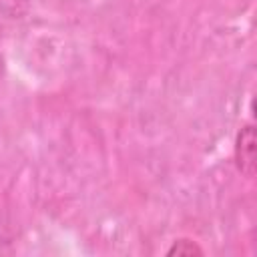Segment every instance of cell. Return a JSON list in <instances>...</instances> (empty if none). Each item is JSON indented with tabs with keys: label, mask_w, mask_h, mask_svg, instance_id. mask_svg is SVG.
<instances>
[{
	"label": "cell",
	"mask_w": 257,
	"mask_h": 257,
	"mask_svg": "<svg viewBox=\"0 0 257 257\" xmlns=\"http://www.w3.org/2000/svg\"><path fill=\"white\" fill-rule=\"evenodd\" d=\"M28 0H0V14L8 18H18L26 12Z\"/></svg>",
	"instance_id": "cell-3"
},
{
	"label": "cell",
	"mask_w": 257,
	"mask_h": 257,
	"mask_svg": "<svg viewBox=\"0 0 257 257\" xmlns=\"http://www.w3.org/2000/svg\"><path fill=\"white\" fill-rule=\"evenodd\" d=\"M167 255H185V257H191V255H203V249L197 245V241L187 239V237H181V239H175L171 243V247L167 249Z\"/></svg>",
	"instance_id": "cell-2"
},
{
	"label": "cell",
	"mask_w": 257,
	"mask_h": 257,
	"mask_svg": "<svg viewBox=\"0 0 257 257\" xmlns=\"http://www.w3.org/2000/svg\"><path fill=\"white\" fill-rule=\"evenodd\" d=\"M8 239H10V233L6 231V225H4V219H2V215H0V243H10Z\"/></svg>",
	"instance_id": "cell-4"
},
{
	"label": "cell",
	"mask_w": 257,
	"mask_h": 257,
	"mask_svg": "<svg viewBox=\"0 0 257 257\" xmlns=\"http://www.w3.org/2000/svg\"><path fill=\"white\" fill-rule=\"evenodd\" d=\"M235 165L241 175L255 177V126L251 122L243 124L235 137Z\"/></svg>",
	"instance_id": "cell-1"
}]
</instances>
